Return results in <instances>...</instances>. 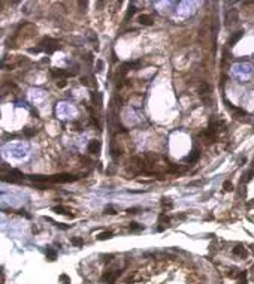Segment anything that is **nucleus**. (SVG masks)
<instances>
[{"mask_svg": "<svg viewBox=\"0 0 254 284\" xmlns=\"http://www.w3.org/2000/svg\"><path fill=\"white\" fill-rule=\"evenodd\" d=\"M22 178H24V175H22L18 169H11V168H7L6 163L2 164V179H3L5 183H12V184H15V183H20Z\"/></svg>", "mask_w": 254, "mask_h": 284, "instance_id": "obj_1", "label": "nucleus"}, {"mask_svg": "<svg viewBox=\"0 0 254 284\" xmlns=\"http://www.w3.org/2000/svg\"><path fill=\"white\" fill-rule=\"evenodd\" d=\"M39 48H41V51H45V52H54V51L60 49V45L57 41L51 39V37H43L39 42Z\"/></svg>", "mask_w": 254, "mask_h": 284, "instance_id": "obj_2", "label": "nucleus"}, {"mask_svg": "<svg viewBox=\"0 0 254 284\" xmlns=\"http://www.w3.org/2000/svg\"><path fill=\"white\" fill-rule=\"evenodd\" d=\"M78 176L72 174H57V175H49V183H73L76 181Z\"/></svg>", "mask_w": 254, "mask_h": 284, "instance_id": "obj_3", "label": "nucleus"}, {"mask_svg": "<svg viewBox=\"0 0 254 284\" xmlns=\"http://www.w3.org/2000/svg\"><path fill=\"white\" fill-rule=\"evenodd\" d=\"M239 15H238V11L236 9H229L226 12V26L230 27L232 24H235V22L238 21Z\"/></svg>", "mask_w": 254, "mask_h": 284, "instance_id": "obj_4", "label": "nucleus"}, {"mask_svg": "<svg viewBox=\"0 0 254 284\" xmlns=\"http://www.w3.org/2000/svg\"><path fill=\"white\" fill-rule=\"evenodd\" d=\"M100 148H102V144H100V141H91L88 144V153H91V154H99L100 153Z\"/></svg>", "mask_w": 254, "mask_h": 284, "instance_id": "obj_5", "label": "nucleus"}, {"mask_svg": "<svg viewBox=\"0 0 254 284\" xmlns=\"http://www.w3.org/2000/svg\"><path fill=\"white\" fill-rule=\"evenodd\" d=\"M209 91H211V90H209V85L203 82V84L200 85V96H202V99L205 100L206 105H209V102H211L209 100Z\"/></svg>", "mask_w": 254, "mask_h": 284, "instance_id": "obj_6", "label": "nucleus"}, {"mask_svg": "<svg viewBox=\"0 0 254 284\" xmlns=\"http://www.w3.org/2000/svg\"><path fill=\"white\" fill-rule=\"evenodd\" d=\"M138 21L141 22L142 26H153V24H154V18L151 17V15H147V14H142V15H139Z\"/></svg>", "mask_w": 254, "mask_h": 284, "instance_id": "obj_7", "label": "nucleus"}, {"mask_svg": "<svg viewBox=\"0 0 254 284\" xmlns=\"http://www.w3.org/2000/svg\"><path fill=\"white\" fill-rule=\"evenodd\" d=\"M51 73H52V76H55V78H70L72 76V73L64 70V69H52Z\"/></svg>", "mask_w": 254, "mask_h": 284, "instance_id": "obj_8", "label": "nucleus"}, {"mask_svg": "<svg viewBox=\"0 0 254 284\" xmlns=\"http://www.w3.org/2000/svg\"><path fill=\"white\" fill-rule=\"evenodd\" d=\"M117 277H120V272H106L103 275V281H106L108 284H114V281L117 280Z\"/></svg>", "mask_w": 254, "mask_h": 284, "instance_id": "obj_9", "label": "nucleus"}, {"mask_svg": "<svg viewBox=\"0 0 254 284\" xmlns=\"http://www.w3.org/2000/svg\"><path fill=\"white\" fill-rule=\"evenodd\" d=\"M199 157H200V153H199V149L197 148H193V151H191V154L185 159V162L187 163H196L197 160H199Z\"/></svg>", "mask_w": 254, "mask_h": 284, "instance_id": "obj_10", "label": "nucleus"}, {"mask_svg": "<svg viewBox=\"0 0 254 284\" xmlns=\"http://www.w3.org/2000/svg\"><path fill=\"white\" fill-rule=\"evenodd\" d=\"M52 211H54V212H57V214H63V215L73 217V214H70V211H69V209H67L66 206H63V205H57V206H54V208H52Z\"/></svg>", "mask_w": 254, "mask_h": 284, "instance_id": "obj_11", "label": "nucleus"}, {"mask_svg": "<svg viewBox=\"0 0 254 284\" xmlns=\"http://www.w3.org/2000/svg\"><path fill=\"white\" fill-rule=\"evenodd\" d=\"M244 36V30H238V32H235L233 33V36L230 37V41H229V47H233V45L241 39V37Z\"/></svg>", "mask_w": 254, "mask_h": 284, "instance_id": "obj_12", "label": "nucleus"}, {"mask_svg": "<svg viewBox=\"0 0 254 284\" xmlns=\"http://www.w3.org/2000/svg\"><path fill=\"white\" fill-rule=\"evenodd\" d=\"M27 178L34 183H49V176H45V175H28Z\"/></svg>", "mask_w": 254, "mask_h": 284, "instance_id": "obj_13", "label": "nucleus"}, {"mask_svg": "<svg viewBox=\"0 0 254 284\" xmlns=\"http://www.w3.org/2000/svg\"><path fill=\"white\" fill-rule=\"evenodd\" d=\"M233 254H236V256L245 259V257H247V250L242 247V244H238L235 248H233Z\"/></svg>", "mask_w": 254, "mask_h": 284, "instance_id": "obj_14", "label": "nucleus"}, {"mask_svg": "<svg viewBox=\"0 0 254 284\" xmlns=\"http://www.w3.org/2000/svg\"><path fill=\"white\" fill-rule=\"evenodd\" d=\"M91 102L96 105V106L100 108V106H102V94H100L99 91H96V93L93 91V93H91Z\"/></svg>", "mask_w": 254, "mask_h": 284, "instance_id": "obj_15", "label": "nucleus"}, {"mask_svg": "<svg viewBox=\"0 0 254 284\" xmlns=\"http://www.w3.org/2000/svg\"><path fill=\"white\" fill-rule=\"evenodd\" d=\"M47 257H48V260H55V257H57V253H55V250L54 248H51V247H48L47 248Z\"/></svg>", "mask_w": 254, "mask_h": 284, "instance_id": "obj_16", "label": "nucleus"}, {"mask_svg": "<svg viewBox=\"0 0 254 284\" xmlns=\"http://www.w3.org/2000/svg\"><path fill=\"white\" fill-rule=\"evenodd\" d=\"M112 238V232H102V233L99 235V236H97V239H99V241H105V239H111Z\"/></svg>", "mask_w": 254, "mask_h": 284, "instance_id": "obj_17", "label": "nucleus"}, {"mask_svg": "<svg viewBox=\"0 0 254 284\" xmlns=\"http://www.w3.org/2000/svg\"><path fill=\"white\" fill-rule=\"evenodd\" d=\"M70 242H72L75 247H82V245H84V241H82V238H78V236L70 238Z\"/></svg>", "mask_w": 254, "mask_h": 284, "instance_id": "obj_18", "label": "nucleus"}, {"mask_svg": "<svg viewBox=\"0 0 254 284\" xmlns=\"http://www.w3.org/2000/svg\"><path fill=\"white\" fill-rule=\"evenodd\" d=\"M161 206H163V208L170 209L172 206H174V204L170 202V199H169V197H161Z\"/></svg>", "mask_w": 254, "mask_h": 284, "instance_id": "obj_19", "label": "nucleus"}, {"mask_svg": "<svg viewBox=\"0 0 254 284\" xmlns=\"http://www.w3.org/2000/svg\"><path fill=\"white\" fill-rule=\"evenodd\" d=\"M36 133H37V130H36V129H32V127H26V129H24V135H26L27 138L34 136Z\"/></svg>", "mask_w": 254, "mask_h": 284, "instance_id": "obj_20", "label": "nucleus"}, {"mask_svg": "<svg viewBox=\"0 0 254 284\" xmlns=\"http://www.w3.org/2000/svg\"><path fill=\"white\" fill-rule=\"evenodd\" d=\"M134 12H136V7H134V5H130L129 6V11H127V14H126V20H129Z\"/></svg>", "mask_w": 254, "mask_h": 284, "instance_id": "obj_21", "label": "nucleus"}, {"mask_svg": "<svg viewBox=\"0 0 254 284\" xmlns=\"http://www.w3.org/2000/svg\"><path fill=\"white\" fill-rule=\"evenodd\" d=\"M129 227H130V230H141V229H144V227H142V224H138V223H134V221H132L129 224Z\"/></svg>", "mask_w": 254, "mask_h": 284, "instance_id": "obj_22", "label": "nucleus"}, {"mask_svg": "<svg viewBox=\"0 0 254 284\" xmlns=\"http://www.w3.org/2000/svg\"><path fill=\"white\" fill-rule=\"evenodd\" d=\"M223 189H224V191H232L233 190V184H232L230 181H226L223 184Z\"/></svg>", "mask_w": 254, "mask_h": 284, "instance_id": "obj_23", "label": "nucleus"}, {"mask_svg": "<svg viewBox=\"0 0 254 284\" xmlns=\"http://www.w3.org/2000/svg\"><path fill=\"white\" fill-rule=\"evenodd\" d=\"M239 284H247V272L245 271L239 274Z\"/></svg>", "mask_w": 254, "mask_h": 284, "instance_id": "obj_24", "label": "nucleus"}, {"mask_svg": "<svg viewBox=\"0 0 254 284\" xmlns=\"http://www.w3.org/2000/svg\"><path fill=\"white\" fill-rule=\"evenodd\" d=\"M159 221H160V223H163V224H166V223H169V221H170V218H169L168 215H164V214H160Z\"/></svg>", "mask_w": 254, "mask_h": 284, "instance_id": "obj_25", "label": "nucleus"}, {"mask_svg": "<svg viewBox=\"0 0 254 284\" xmlns=\"http://www.w3.org/2000/svg\"><path fill=\"white\" fill-rule=\"evenodd\" d=\"M105 212H106V214H109V215H114V214H117V211H115V209L112 208V206H106V208H105Z\"/></svg>", "mask_w": 254, "mask_h": 284, "instance_id": "obj_26", "label": "nucleus"}, {"mask_svg": "<svg viewBox=\"0 0 254 284\" xmlns=\"http://www.w3.org/2000/svg\"><path fill=\"white\" fill-rule=\"evenodd\" d=\"M138 211H139V208H129L127 209V214H138Z\"/></svg>", "mask_w": 254, "mask_h": 284, "instance_id": "obj_27", "label": "nucleus"}, {"mask_svg": "<svg viewBox=\"0 0 254 284\" xmlns=\"http://www.w3.org/2000/svg\"><path fill=\"white\" fill-rule=\"evenodd\" d=\"M102 67H103V62H100V60H99V62H97V64H96V70H97V72H100V70H102Z\"/></svg>", "mask_w": 254, "mask_h": 284, "instance_id": "obj_28", "label": "nucleus"}, {"mask_svg": "<svg viewBox=\"0 0 254 284\" xmlns=\"http://www.w3.org/2000/svg\"><path fill=\"white\" fill-rule=\"evenodd\" d=\"M245 193H247L245 187H241V189H239V197H244V196H245Z\"/></svg>", "mask_w": 254, "mask_h": 284, "instance_id": "obj_29", "label": "nucleus"}, {"mask_svg": "<svg viewBox=\"0 0 254 284\" xmlns=\"http://www.w3.org/2000/svg\"><path fill=\"white\" fill-rule=\"evenodd\" d=\"M66 84H67L66 81H60V82L57 81V87H58V88H64V87H66Z\"/></svg>", "mask_w": 254, "mask_h": 284, "instance_id": "obj_30", "label": "nucleus"}, {"mask_svg": "<svg viewBox=\"0 0 254 284\" xmlns=\"http://www.w3.org/2000/svg\"><path fill=\"white\" fill-rule=\"evenodd\" d=\"M247 206H248V208H254V199H251L248 204H247Z\"/></svg>", "mask_w": 254, "mask_h": 284, "instance_id": "obj_31", "label": "nucleus"}, {"mask_svg": "<svg viewBox=\"0 0 254 284\" xmlns=\"http://www.w3.org/2000/svg\"><path fill=\"white\" fill-rule=\"evenodd\" d=\"M81 84H84V85H88V81H87V78H81Z\"/></svg>", "mask_w": 254, "mask_h": 284, "instance_id": "obj_32", "label": "nucleus"}, {"mask_svg": "<svg viewBox=\"0 0 254 284\" xmlns=\"http://www.w3.org/2000/svg\"><path fill=\"white\" fill-rule=\"evenodd\" d=\"M161 230H164V226H159V227H157V232H161Z\"/></svg>", "mask_w": 254, "mask_h": 284, "instance_id": "obj_33", "label": "nucleus"}]
</instances>
